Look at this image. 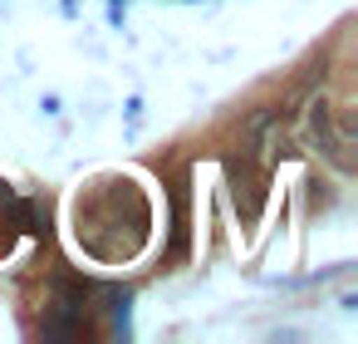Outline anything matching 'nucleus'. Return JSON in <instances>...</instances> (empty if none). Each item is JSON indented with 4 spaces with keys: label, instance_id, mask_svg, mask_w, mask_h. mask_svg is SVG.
<instances>
[{
    "label": "nucleus",
    "instance_id": "1",
    "mask_svg": "<svg viewBox=\"0 0 358 344\" xmlns=\"http://www.w3.org/2000/svg\"><path fill=\"white\" fill-rule=\"evenodd\" d=\"M304 133H309V143L338 167V172H353V153H348V143H353V128L343 123V128H334V109L319 99V104H309V123H304Z\"/></svg>",
    "mask_w": 358,
    "mask_h": 344
}]
</instances>
